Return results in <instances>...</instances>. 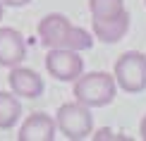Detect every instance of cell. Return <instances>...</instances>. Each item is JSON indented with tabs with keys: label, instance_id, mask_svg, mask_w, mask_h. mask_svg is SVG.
<instances>
[{
	"label": "cell",
	"instance_id": "ba28073f",
	"mask_svg": "<svg viewBox=\"0 0 146 141\" xmlns=\"http://www.w3.org/2000/svg\"><path fill=\"white\" fill-rule=\"evenodd\" d=\"M129 12L122 10L113 17H103V19H91V29L94 36L103 43H117L125 38V34L129 31Z\"/></svg>",
	"mask_w": 146,
	"mask_h": 141
},
{
	"label": "cell",
	"instance_id": "5b68a950",
	"mask_svg": "<svg viewBox=\"0 0 146 141\" xmlns=\"http://www.w3.org/2000/svg\"><path fill=\"white\" fill-rule=\"evenodd\" d=\"M27 60V41L12 26H0V67H17Z\"/></svg>",
	"mask_w": 146,
	"mask_h": 141
},
{
	"label": "cell",
	"instance_id": "9c48e42d",
	"mask_svg": "<svg viewBox=\"0 0 146 141\" xmlns=\"http://www.w3.org/2000/svg\"><path fill=\"white\" fill-rule=\"evenodd\" d=\"M72 24L65 15H46L43 19L38 22V38L46 48H65V41H67Z\"/></svg>",
	"mask_w": 146,
	"mask_h": 141
},
{
	"label": "cell",
	"instance_id": "5bb4252c",
	"mask_svg": "<svg viewBox=\"0 0 146 141\" xmlns=\"http://www.w3.org/2000/svg\"><path fill=\"white\" fill-rule=\"evenodd\" d=\"M5 5H10V7H24V5H29L31 0H3Z\"/></svg>",
	"mask_w": 146,
	"mask_h": 141
},
{
	"label": "cell",
	"instance_id": "7c38bea8",
	"mask_svg": "<svg viewBox=\"0 0 146 141\" xmlns=\"http://www.w3.org/2000/svg\"><path fill=\"white\" fill-rule=\"evenodd\" d=\"M94 46V38H91V34L86 31V29L82 26H72L70 34H67V41H65V48H70V50H89V48Z\"/></svg>",
	"mask_w": 146,
	"mask_h": 141
},
{
	"label": "cell",
	"instance_id": "52a82bcc",
	"mask_svg": "<svg viewBox=\"0 0 146 141\" xmlns=\"http://www.w3.org/2000/svg\"><path fill=\"white\" fill-rule=\"evenodd\" d=\"M7 84L12 89L15 96H22V98H41L43 93V79L36 74L34 70L29 67H10V74H7Z\"/></svg>",
	"mask_w": 146,
	"mask_h": 141
},
{
	"label": "cell",
	"instance_id": "277c9868",
	"mask_svg": "<svg viewBox=\"0 0 146 141\" xmlns=\"http://www.w3.org/2000/svg\"><path fill=\"white\" fill-rule=\"evenodd\" d=\"M46 70L58 81H74L84 72V58L70 48H48Z\"/></svg>",
	"mask_w": 146,
	"mask_h": 141
},
{
	"label": "cell",
	"instance_id": "9a60e30c",
	"mask_svg": "<svg viewBox=\"0 0 146 141\" xmlns=\"http://www.w3.org/2000/svg\"><path fill=\"white\" fill-rule=\"evenodd\" d=\"M139 134H141V139L146 141V115H144V120H141V124H139Z\"/></svg>",
	"mask_w": 146,
	"mask_h": 141
},
{
	"label": "cell",
	"instance_id": "30bf717a",
	"mask_svg": "<svg viewBox=\"0 0 146 141\" xmlns=\"http://www.w3.org/2000/svg\"><path fill=\"white\" fill-rule=\"evenodd\" d=\"M22 117V105L15 93L0 91V129H12Z\"/></svg>",
	"mask_w": 146,
	"mask_h": 141
},
{
	"label": "cell",
	"instance_id": "2e32d148",
	"mask_svg": "<svg viewBox=\"0 0 146 141\" xmlns=\"http://www.w3.org/2000/svg\"><path fill=\"white\" fill-rule=\"evenodd\" d=\"M3 15H5V3L0 0V22H3Z\"/></svg>",
	"mask_w": 146,
	"mask_h": 141
},
{
	"label": "cell",
	"instance_id": "8fae6325",
	"mask_svg": "<svg viewBox=\"0 0 146 141\" xmlns=\"http://www.w3.org/2000/svg\"><path fill=\"white\" fill-rule=\"evenodd\" d=\"M91 19H103V17H113L125 10V0H89Z\"/></svg>",
	"mask_w": 146,
	"mask_h": 141
},
{
	"label": "cell",
	"instance_id": "4fadbf2b",
	"mask_svg": "<svg viewBox=\"0 0 146 141\" xmlns=\"http://www.w3.org/2000/svg\"><path fill=\"white\" fill-rule=\"evenodd\" d=\"M106 139H125V136H117L113 129H101L94 134V141H106Z\"/></svg>",
	"mask_w": 146,
	"mask_h": 141
},
{
	"label": "cell",
	"instance_id": "7a4b0ae2",
	"mask_svg": "<svg viewBox=\"0 0 146 141\" xmlns=\"http://www.w3.org/2000/svg\"><path fill=\"white\" fill-rule=\"evenodd\" d=\"M55 124L65 139L82 141V139H89L94 132V115H91L89 105H84L79 101L62 103L55 113Z\"/></svg>",
	"mask_w": 146,
	"mask_h": 141
},
{
	"label": "cell",
	"instance_id": "3957f363",
	"mask_svg": "<svg viewBox=\"0 0 146 141\" xmlns=\"http://www.w3.org/2000/svg\"><path fill=\"white\" fill-rule=\"evenodd\" d=\"M113 77L117 86L127 93H141L146 91V55L139 50L122 53L115 62Z\"/></svg>",
	"mask_w": 146,
	"mask_h": 141
},
{
	"label": "cell",
	"instance_id": "8992f818",
	"mask_svg": "<svg viewBox=\"0 0 146 141\" xmlns=\"http://www.w3.org/2000/svg\"><path fill=\"white\" fill-rule=\"evenodd\" d=\"M55 134H58L55 117H50L48 113H34L22 122L17 139L19 141H53Z\"/></svg>",
	"mask_w": 146,
	"mask_h": 141
},
{
	"label": "cell",
	"instance_id": "6da1fadb",
	"mask_svg": "<svg viewBox=\"0 0 146 141\" xmlns=\"http://www.w3.org/2000/svg\"><path fill=\"white\" fill-rule=\"evenodd\" d=\"M117 81L108 72H89L79 74L74 79V101L84 103L89 108H103L115 101Z\"/></svg>",
	"mask_w": 146,
	"mask_h": 141
},
{
	"label": "cell",
	"instance_id": "e0dca14e",
	"mask_svg": "<svg viewBox=\"0 0 146 141\" xmlns=\"http://www.w3.org/2000/svg\"><path fill=\"white\" fill-rule=\"evenodd\" d=\"M144 3H146V0H144Z\"/></svg>",
	"mask_w": 146,
	"mask_h": 141
}]
</instances>
